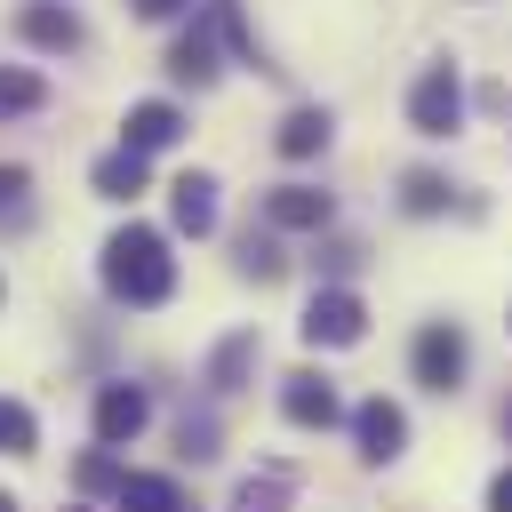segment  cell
I'll list each match as a JSON object with an SVG mask.
<instances>
[{
	"mask_svg": "<svg viewBox=\"0 0 512 512\" xmlns=\"http://www.w3.org/2000/svg\"><path fill=\"white\" fill-rule=\"evenodd\" d=\"M328 136H336V120H328V104H296L288 120H280V160H312V152H328Z\"/></svg>",
	"mask_w": 512,
	"mask_h": 512,
	"instance_id": "4fadbf2b",
	"label": "cell"
},
{
	"mask_svg": "<svg viewBox=\"0 0 512 512\" xmlns=\"http://www.w3.org/2000/svg\"><path fill=\"white\" fill-rule=\"evenodd\" d=\"M408 368H416V384L424 392H464V368H472V344H464V328L456 320H424L416 328V344H408Z\"/></svg>",
	"mask_w": 512,
	"mask_h": 512,
	"instance_id": "3957f363",
	"label": "cell"
},
{
	"mask_svg": "<svg viewBox=\"0 0 512 512\" xmlns=\"http://www.w3.org/2000/svg\"><path fill=\"white\" fill-rule=\"evenodd\" d=\"M352 448H360V464H392L400 448H408V408L400 400H360L352 408Z\"/></svg>",
	"mask_w": 512,
	"mask_h": 512,
	"instance_id": "52a82bcc",
	"label": "cell"
},
{
	"mask_svg": "<svg viewBox=\"0 0 512 512\" xmlns=\"http://www.w3.org/2000/svg\"><path fill=\"white\" fill-rule=\"evenodd\" d=\"M16 40L40 48V56H72V48L88 40V24H80L72 0H24V8H16Z\"/></svg>",
	"mask_w": 512,
	"mask_h": 512,
	"instance_id": "8992f818",
	"label": "cell"
},
{
	"mask_svg": "<svg viewBox=\"0 0 512 512\" xmlns=\"http://www.w3.org/2000/svg\"><path fill=\"white\" fill-rule=\"evenodd\" d=\"M208 16H216V32H224V48H232L240 64H256V72H280V64L264 56V40H256V24L240 16V0H208Z\"/></svg>",
	"mask_w": 512,
	"mask_h": 512,
	"instance_id": "2e32d148",
	"label": "cell"
},
{
	"mask_svg": "<svg viewBox=\"0 0 512 512\" xmlns=\"http://www.w3.org/2000/svg\"><path fill=\"white\" fill-rule=\"evenodd\" d=\"M232 512H288V472L240 480V488H232Z\"/></svg>",
	"mask_w": 512,
	"mask_h": 512,
	"instance_id": "44dd1931",
	"label": "cell"
},
{
	"mask_svg": "<svg viewBox=\"0 0 512 512\" xmlns=\"http://www.w3.org/2000/svg\"><path fill=\"white\" fill-rule=\"evenodd\" d=\"M256 352H264V344H256V328L224 336V344L208 352V392H240V384H248V368H256Z\"/></svg>",
	"mask_w": 512,
	"mask_h": 512,
	"instance_id": "9a60e30c",
	"label": "cell"
},
{
	"mask_svg": "<svg viewBox=\"0 0 512 512\" xmlns=\"http://www.w3.org/2000/svg\"><path fill=\"white\" fill-rule=\"evenodd\" d=\"M504 432H512V408H504Z\"/></svg>",
	"mask_w": 512,
	"mask_h": 512,
	"instance_id": "f546056e",
	"label": "cell"
},
{
	"mask_svg": "<svg viewBox=\"0 0 512 512\" xmlns=\"http://www.w3.org/2000/svg\"><path fill=\"white\" fill-rule=\"evenodd\" d=\"M184 8H200V0H128V16H144V24H168V16H184Z\"/></svg>",
	"mask_w": 512,
	"mask_h": 512,
	"instance_id": "d4e9b609",
	"label": "cell"
},
{
	"mask_svg": "<svg viewBox=\"0 0 512 512\" xmlns=\"http://www.w3.org/2000/svg\"><path fill=\"white\" fill-rule=\"evenodd\" d=\"M144 424H152V392L144 384H104L96 392V440L104 448H128Z\"/></svg>",
	"mask_w": 512,
	"mask_h": 512,
	"instance_id": "30bf717a",
	"label": "cell"
},
{
	"mask_svg": "<svg viewBox=\"0 0 512 512\" xmlns=\"http://www.w3.org/2000/svg\"><path fill=\"white\" fill-rule=\"evenodd\" d=\"M40 104H48V80L24 72V64H0V120H24V112H40Z\"/></svg>",
	"mask_w": 512,
	"mask_h": 512,
	"instance_id": "d6986e66",
	"label": "cell"
},
{
	"mask_svg": "<svg viewBox=\"0 0 512 512\" xmlns=\"http://www.w3.org/2000/svg\"><path fill=\"white\" fill-rule=\"evenodd\" d=\"M120 144H128V152H168V144H184V112H176L168 96H144V104H128V120H120Z\"/></svg>",
	"mask_w": 512,
	"mask_h": 512,
	"instance_id": "7c38bea8",
	"label": "cell"
},
{
	"mask_svg": "<svg viewBox=\"0 0 512 512\" xmlns=\"http://www.w3.org/2000/svg\"><path fill=\"white\" fill-rule=\"evenodd\" d=\"M328 216H336V192H320V184H272L264 192L272 232H328Z\"/></svg>",
	"mask_w": 512,
	"mask_h": 512,
	"instance_id": "9c48e42d",
	"label": "cell"
},
{
	"mask_svg": "<svg viewBox=\"0 0 512 512\" xmlns=\"http://www.w3.org/2000/svg\"><path fill=\"white\" fill-rule=\"evenodd\" d=\"M176 448H184L192 464H208V456H216V416H184V424H176Z\"/></svg>",
	"mask_w": 512,
	"mask_h": 512,
	"instance_id": "cb8c5ba5",
	"label": "cell"
},
{
	"mask_svg": "<svg viewBox=\"0 0 512 512\" xmlns=\"http://www.w3.org/2000/svg\"><path fill=\"white\" fill-rule=\"evenodd\" d=\"M32 448H40L32 408H24V400H0V456H32Z\"/></svg>",
	"mask_w": 512,
	"mask_h": 512,
	"instance_id": "ffe728a7",
	"label": "cell"
},
{
	"mask_svg": "<svg viewBox=\"0 0 512 512\" xmlns=\"http://www.w3.org/2000/svg\"><path fill=\"white\" fill-rule=\"evenodd\" d=\"M448 200H456V184H448L440 168H408V176H400V208H408V216H448Z\"/></svg>",
	"mask_w": 512,
	"mask_h": 512,
	"instance_id": "ac0fdd59",
	"label": "cell"
},
{
	"mask_svg": "<svg viewBox=\"0 0 512 512\" xmlns=\"http://www.w3.org/2000/svg\"><path fill=\"white\" fill-rule=\"evenodd\" d=\"M168 224H176L184 240H208V232H216V176H208V168H184V176L168 184Z\"/></svg>",
	"mask_w": 512,
	"mask_h": 512,
	"instance_id": "8fae6325",
	"label": "cell"
},
{
	"mask_svg": "<svg viewBox=\"0 0 512 512\" xmlns=\"http://www.w3.org/2000/svg\"><path fill=\"white\" fill-rule=\"evenodd\" d=\"M488 512H512V464H504V472L488 480Z\"/></svg>",
	"mask_w": 512,
	"mask_h": 512,
	"instance_id": "83f0119b",
	"label": "cell"
},
{
	"mask_svg": "<svg viewBox=\"0 0 512 512\" xmlns=\"http://www.w3.org/2000/svg\"><path fill=\"white\" fill-rule=\"evenodd\" d=\"M368 336V304L352 296V288H312V304H304V344L312 352H344V344H360Z\"/></svg>",
	"mask_w": 512,
	"mask_h": 512,
	"instance_id": "5b68a950",
	"label": "cell"
},
{
	"mask_svg": "<svg viewBox=\"0 0 512 512\" xmlns=\"http://www.w3.org/2000/svg\"><path fill=\"white\" fill-rule=\"evenodd\" d=\"M144 160H152V152H128V144H112V152H104V160L88 168L96 200H136V192H144V176H152Z\"/></svg>",
	"mask_w": 512,
	"mask_h": 512,
	"instance_id": "5bb4252c",
	"label": "cell"
},
{
	"mask_svg": "<svg viewBox=\"0 0 512 512\" xmlns=\"http://www.w3.org/2000/svg\"><path fill=\"white\" fill-rule=\"evenodd\" d=\"M280 416L304 424V432H328V424H344V400L320 368H296V376H280Z\"/></svg>",
	"mask_w": 512,
	"mask_h": 512,
	"instance_id": "ba28073f",
	"label": "cell"
},
{
	"mask_svg": "<svg viewBox=\"0 0 512 512\" xmlns=\"http://www.w3.org/2000/svg\"><path fill=\"white\" fill-rule=\"evenodd\" d=\"M24 192H32V176H24L16 160H0V208H8V200H24Z\"/></svg>",
	"mask_w": 512,
	"mask_h": 512,
	"instance_id": "4316f807",
	"label": "cell"
},
{
	"mask_svg": "<svg viewBox=\"0 0 512 512\" xmlns=\"http://www.w3.org/2000/svg\"><path fill=\"white\" fill-rule=\"evenodd\" d=\"M0 512H16V496H8V488H0Z\"/></svg>",
	"mask_w": 512,
	"mask_h": 512,
	"instance_id": "f1b7e54d",
	"label": "cell"
},
{
	"mask_svg": "<svg viewBox=\"0 0 512 512\" xmlns=\"http://www.w3.org/2000/svg\"><path fill=\"white\" fill-rule=\"evenodd\" d=\"M72 480H80L88 496H120V480H128V472H120V456H112V448H96V456H80V472H72Z\"/></svg>",
	"mask_w": 512,
	"mask_h": 512,
	"instance_id": "603a6c76",
	"label": "cell"
},
{
	"mask_svg": "<svg viewBox=\"0 0 512 512\" xmlns=\"http://www.w3.org/2000/svg\"><path fill=\"white\" fill-rule=\"evenodd\" d=\"M96 280H104V296H112V304H136V312L168 304V296H176V256H168V232H152V224H136V216H128V224L104 240Z\"/></svg>",
	"mask_w": 512,
	"mask_h": 512,
	"instance_id": "6da1fadb",
	"label": "cell"
},
{
	"mask_svg": "<svg viewBox=\"0 0 512 512\" xmlns=\"http://www.w3.org/2000/svg\"><path fill=\"white\" fill-rule=\"evenodd\" d=\"M112 504H120V512H184V488H176L168 472H128Z\"/></svg>",
	"mask_w": 512,
	"mask_h": 512,
	"instance_id": "e0dca14e",
	"label": "cell"
},
{
	"mask_svg": "<svg viewBox=\"0 0 512 512\" xmlns=\"http://www.w3.org/2000/svg\"><path fill=\"white\" fill-rule=\"evenodd\" d=\"M408 128H416L424 144H448V136L464 128V64H456V56H432V64L416 72V88H408Z\"/></svg>",
	"mask_w": 512,
	"mask_h": 512,
	"instance_id": "7a4b0ae2",
	"label": "cell"
},
{
	"mask_svg": "<svg viewBox=\"0 0 512 512\" xmlns=\"http://www.w3.org/2000/svg\"><path fill=\"white\" fill-rule=\"evenodd\" d=\"M280 272H288L280 240H256V232H248V240H240V280H280Z\"/></svg>",
	"mask_w": 512,
	"mask_h": 512,
	"instance_id": "7402d4cb",
	"label": "cell"
},
{
	"mask_svg": "<svg viewBox=\"0 0 512 512\" xmlns=\"http://www.w3.org/2000/svg\"><path fill=\"white\" fill-rule=\"evenodd\" d=\"M216 72H224V32H216V16L200 0V16L168 40V80L176 88H216Z\"/></svg>",
	"mask_w": 512,
	"mask_h": 512,
	"instance_id": "277c9868",
	"label": "cell"
},
{
	"mask_svg": "<svg viewBox=\"0 0 512 512\" xmlns=\"http://www.w3.org/2000/svg\"><path fill=\"white\" fill-rule=\"evenodd\" d=\"M360 256H368V248H360V240H328V248H320V264H328V272H352V264H360Z\"/></svg>",
	"mask_w": 512,
	"mask_h": 512,
	"instance_id": "484cf974",
	"label": "cell"
}]
</instances>
